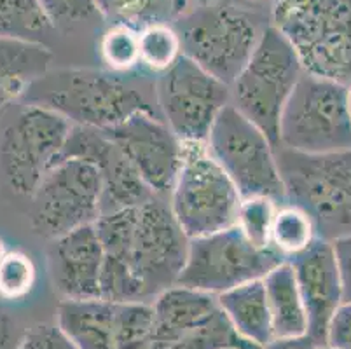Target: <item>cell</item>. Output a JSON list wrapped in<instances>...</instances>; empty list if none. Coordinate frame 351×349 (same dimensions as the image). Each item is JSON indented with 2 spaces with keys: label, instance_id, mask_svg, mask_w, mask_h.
<instances>
[{
  "label": "cell",
  "instance_id": "1",
  "mask_svg": "<svg viewBox=\"0 0 351 349\" xmlns=\"http://www.w3.org/2000/svg\"><path fill=\"white\" fill-rule=\"evenodd\" d=\"M95 229L104 248L101 300L145 302L177 285L189 238L158 197L100 217Z\"/></svg>",
  "mask_w": 351,
  "mask_h": 349
},
{
  "label": "cell",
  "instance_id": "2",
  "mask_svg": "<svg viewBox=\"0 0 351 349\" xmlns=\"http://www.w3.org/2000/svg\"><path fill=\"white\" fill-rule=\"evenodd\" d=\"M287 203L308 213L318 239L351 234V149L302 154L274 147Z\"/></svg>",
  "mask_w": 351,
  "mask_h": 349
},
{
  "label": "cell",
  "instance_id": "3",
  "mask_svg": "<svg viewBox=\"0 0 351 349\" xmlns=\"http://www.w3.org/2000/svg\"><path fill=\"white\" fill-rule=\"evenodd\" d=\"M21 104L39 105L65 117L73 126L108 130L142 110L145 96L114 73L89 69L47 72L28 89Z\"/></svg>",
  "mask_w": 351,
  "mask_h": 349
},
{
  "label": "cell",
  "instance_id": "4",
  "mask_svg": "<svg viewBox=\"0 0 351 349\" xmlns=\"http://www.w3.org/2000/svg\"><path fill=\"white\" fill-rule=\"evenodd\" d=\"M273 25L306 73L351 86V0H278Z\"/></svg>",
  "mask_w": 351,
  "mask_h": 349
},
{
  "label": "cell",
  "instance_id": "5",
  "mask_svg": "<svg viewBox=\"0 0 351 349\" xmlns=\"http://www.w3.org/2000/svg\"><path fill=\"white\" fill-rule=\"evenodd\" d=\"M72 126L56 112L21 104L0 126V185L12 196L32 200L62 161Z\"/></svg>",
  "mask_w": 351,
  "mask_h": 349
},
{
  "label": "cell",
  "instance_id": "6",
  "mask_svg": "<svg viewBox=\"0 0 351 349\" xmlns=\"http://www.w3.org/2000/svg\"><path fill=\"white\" fill-rule=\"evenodd\" d=\"M302 73L292 44L269 25L231 84L232 107L261 128L274 147H278L280 115Z\"/></svg>",
  "mask_w": 351,
  "mask_h": 349
},
{
  "label": "cell",
  "instance_id": "7",
  "mask_svg": "<svg viewBox=\"0 0 351 349\" xmlns=\"http://www.w3.org/2000/svg\"><path fill=\"white\" fill-rule=\"evenodd\" d=\"M170 194L171 215L189 239L236 226L241 196L210 156L206 142H182V163Z\"/></svg>",
  "mask_w": 351,
  "mask_h": 349
},
{
  "label": "cell",
  "instance_id": "8",
  "mask_svg": "<svg viewBox=\"0 0 351 349\" xmlns=\"http://www.w3.org/2000/svg\"><path fill=\"white\" fill-rule=\"evenodd\" d=\"M171 27L180 38L182 54L229 88L264 32L252 12L224 4L184 12Z\"/></svg>",
  "mask_w": 351,
  "mask_h": 349
},
{
  "label": "cell",
  "instance_id": "9",
  "mask_svg": "<svg viewBox=\"0 0 351 349\" xmlns=\"http://www.w3.org/2000/svg\"><path fill=\"white\" fill-rule=\"evenodd\" d=\"M278 145L302 154L351 149L348 86L302 73L280 115Z\"/></svg>",
  "mask_w": 351,
  "mask_h": 349
},
{
  "label": "cell",
  "instance_id": "10",
  "mask_svg": "<svg viewBox=\"0 0 351 349\" xmlns=\"http://www.w3.org/2000/svg\"><path fill=\"white\" fill-rule=\"evenodd\" d=\"M206 149L231 178L241 200L258 196L285 200L274 145L261 128L231 104L213 123Z\"/></svg>",
  "mask_w": 351,
  "mask_h": 349
},
{
  "label": "cell",
  "instance_id": "11",
  "mask_svg": "<svg viewBox=\"0 0 351 349\" xmlns=\"http://www.w3.org/2000/svg\"><path fill=\"white\" fill-rule=\"evenodd\" d=\"M285 258L273 248H257L238 226L189 239L177 285L219 296L248 281L263 280Z\"/></svg>",
  "mask_w": 351,
  "mask_h": 349
},
{
  "label": "cell",
  "instance_id": "12",
  "mask_svg": "<svg viewBox=\"0 0 351 349\" xmlns=\"http://www.w3.org/2000/svg\"><path fill=\"white\" fill-rule=\"evenodd\" d=\"M101 180L97 168L81 159H62L32 196V227L56 239L101 215Z\"/></svg>",
  "mask_w": 351,
  "mask_h": 349
},
{
  "label": "cell",
  "instance_id": "13",
  "mask_svg": "<svg viewBox=\"0 0 351 349\" xmlns=\"http://www.w3.org/2000/svg\"><path fill=\"white\" fill-rule=\"evenodd\" d=\"M56 325L77 349H152L154 342L149 302L63 299Z\"/></svg>",
  "mask_w": 351,
  "mask_h": 349
},
{
  "label": "cell",
  "instance_id": "14",
  "mask_svg": "<svg viewBox=\"0 0 351 349\" xmlns=\"http://www.w3.org/2000/svg\"><path fill=\"white\" fill-rule=\"evenodd\" d=\"M158 98L166 124L180 142H206L219 114L231 104V88L182 54L161 73Z\"/></svg>",
  "mask_w": 351,
  "mask_h": 349
},
{
  "label": "cell",
  "instance_id": "15",
  "mask_svg": "<svg viewBox=\"0 0 351 349\" xmlns=\"http://www.w3.org/2000/svg\"><path fill=\"white\" fill-rule=\"evenodd\" d=\"M62 159H81L97 168L101 180V215L135 208L158 197L123 150L101 130L72 126Z\"/></svg>",
  "mask_w": 351,
  "mask_h": 349
},
{
  "label": "cell",
  "instance_id": "16",
  "mask_svg": "<svg viewBox=\"0 0 351 349\" xmlns=\"http://www.w3.org/2000/svg\"><path fill=\"white\" fill-rule=\"evenodd\" d=\"M124 152L156 196L171 192L182 163V142L168 124L142 110L116 126L101 130Z\"/></svg>",
  "mask_w": 351,
  "mask_h": 349
},
{
  "label": "cell",
  "instance_id": "17",
  "mask_svg": "<svg viewBox=\"0 0 351 349\" xmlns=\"http://www.w3.org/2000/svg\"><path fill=\"white\" fill-rule=\"evenodd\" d=\"M293 269L308 318V335L320 346L327 344L332 316L343 304L339 273L330 241L315 239L304 252L287 258Z\"/></svg>",
  "mask_w": 351,
  "mask_h": 349
},
{
  "label": "cell",
  "instance_id": "18",
  "mask_svg": "<svg viewBox=\"0 0 351 349\" xmlns=\"http://www.w3.org/2000/svg\"><path fill=\"white\" fill-rule=\"evenodd\" d=\"M47 258L54 288L63 299H100L104 248L95 224L51 239Z\"/></svg>",
  "mask_w": 351,
  "mask_h": 349
},
{
  "label": "cell",
  "instance_id": "19",
  "mask_svg": "<svg viewBox=\"0 0 351 349\" xmlns=\"http://www.w3.org/2000/svg\"><path fill=\"white\" fill-rule=\"evenodd\" d=\"M53 58L44 43L0 37V112L23 101L28 89L49 72Z\"/></svg>",
  "mask_w": 351,
  "mask_h": 349
},
{
  "label": "cell",
  "instance_id": "20",
  "mask_svg": "<svg viewBox=\"0 0 351 349\" xmlns=\"http://www.w3.org/2000/svg\"><path fill=\"white\" fill-rule=\"evenodd\" d=\"M220 309L217 296L175 285L154 297V344L165 346L201 323L208 322Z\"/></svg>",
  "mask_w": 351,
  "mask_h": 349
},
{
  "label": "cell",
  "instance_id": "21",
  "mask_svg": "<svg viewBox=\"0 0 351 349\" xmlns=\"http://www.w3.org/2000/svg\"><path fill=\"white\" fill-rule=\"evenodd\" d=\"M217 302L234 330L248 342L264 348L273 339V325L263 280L248 281L219 293Z\"/></svg>",
  "mask_w": 351,
  "mask_h": 349
},
{
  "label": "cell",
  "instance_id": "22",
  "mask_svg": "<svg viewBox=\"0 0 351 349\" xmlns=\"http://www.w3.org/2000/svg\"><path fill=\"white\" fill-rule=\"evenodd\" d=\"M274 337H298L308 334V318L299 293L292 265L278 264L263 278Z\"/></svg>",
  "mask_w": 351,
  "mask_h": 349
},
{
  "label": "cell",
  "instance_id": "23",
  "mask_svg": "<svg viewBox=\"0 0 351 349\" xmlns=\"http://www.w3.org/2000/svg\"><path fill=\"white\" fill-rule=\"evenodd\" d=\"M98 14L112 25L143 30L154 25H173L187 8V0H93Z\"/></svg>",
  "mask_w": 351,
  "mask_h": 349
},
{
  "label": "cell",
  "instance_id": "24",
  "mask_svg": "<svg viewBox=\"0 0 351 349\" xmlns=\"http://www.w3.org/2000/svg\"><path fill=\"white\" fill-rule=\"evenodd\" d=\"M51 32L54 27L40 0H0V37L44 43Z\"/></svg>",
  "mask_w": 351,
  "mask_h": 349
},
{
  "label": "cell",
  "instance_id": "25",
  "mask_svg": "<svg viewBox=\"0 0 351 349\" xmlns=\"http://www.w3.org/2000/svg\"><path fill=\"white\" fill-rule=\"evenodd\" d=\"M152 349H263L243 339L228 320L222 309L215 313L208 322L184 332L180 337L165 346H156Z\"/></svg>",
  "mask_w": 351,
  "mask_h": 349
},
{
  "label": "cell",
  "instance_id": "26",
  "mask_svg": "<svg viewBox=\"0 0 351 349\" xmlns=\"http://www.w3.org/2000/svg\"><path fill=\"white\" fill-rule=\"evenodd\" d=\"M315 239V226L304 210L290 203L276 208L271 226L269 245L285 261L304 252Z\"/></svg>",
  "mask_w": 351,
  "mask_h": 349
},
{
  "label": "cell",
  "instance_id": "27",
  "mask_svg": "<svg viewBox=\"0 0 351 349\" xmlns=\"http://www.w3.org/2000/svg\"><path fill=\"white\" fill-rule=\"evenodd\" d=\"M140 65L165 73L182 56L180 38L171 25H154L140 30Z\"/></svg>",
  "mask_w": 351,
  "mask_h": 349
},
{
  "label": "cell",
  "instance_id": "28",
  "mask_svg": "<svg viewBox=\"0 0 351 349\" xmlns=\"http://www.w3.org/2000/svg\"><path fill=\"white\" fill-rule=\"evenodd\" d=\"M138 30L126 25H110L100 40V56L107 69L124 73L140 65Z\"/></svg>",
  "mask_w": 351,
  "mask_h": 349
},
{
  "label": "cell",
  "instance_id": "29",
  "mask_svg": "<svg viewBox=\"0 0 351 349\" xmlns=\"http://www.w3.org/2000/svg\"><path fill=\"white\" fill-rule=\"evenodd\" d=\"M37 280V269L28 254L21 250L8 252L0 262V300L18 302L32 293Z\"/></svg>",
  "mask_w": 351,
  "mask_h": 349
},
{
  "label": "cell",
  "instance_id": "30",
  "mask_svg": "<svg viewBox=\"0 0 351 349\" xmlns=\"http://www.w3.org/2000/svg\"><path fill=\"white\" fill-rule=\"evenodd\" d=\"M276 208V200L263 196L247 197L239 203L236 226L257 248H271V226Z\"/></svg>",
  "mask_w": 351,
  "mask_h": 349
},
{
  "label": "cell",
  "instance_id": "31",
  "mask_svg": "<svg viewBox=\"0 0 351 349\" xmlns=\"http://www.w3.org/2000/svg\"><path fill=\"white\" fill-rule=\"evenodd\" d=\"M47 18L51 19L54 30L81 23L84 19L98 14L93 0H40Z\"/></svg>",
  "mask_w": 351,
  "mask_h": 349
},
{
  "label": "cell",
  "instance_id": "32",
  "mask_svg": "<svg viewBox=\"0 0 351 349\" xmlns=\"http://www.w3.org/2000/svg\"><path fill=\"white\" fill-rule=\"evenodd\" d=\"M18 349H77L56 323H39L23 332Z\"/></svg>",
  "mask_w": 351,
  "mask_h": 349
},
{
  "label": "cell",
  "instance_id": "33",
  "mask_svg": "<svg viewBox=\"0 0 351 349\" xmlns=\"http://www.w3.org/2000/svg\"><path fill=\"white\" fill-rule=\"evenodd\" d=\"M334 349H351V302H343L328 323L327 344Z\"/></svg>",
  "mask_w": 351,
  "mask_h": 349
},
{
  "label": "cell",
  "instance_id": "34",
  "mask_svg": "<svg viewBox=\"0 0 351 349\" xmlns=\"http://www.w3.org/2000/svg\"><path fill=\"white\" fill-rule=\"evenodd\" d=\"M341 281L343 302H351V234L332 241Z\"/></svg>",
  "mask_w": 351,
  "mask_h": 349
},
{
  "label": "cell",
  "instance_id": "35",
  "mask_svg": "<svg viewBox=\"0 0 351 349\" xmlns=\"http://www.w3.org/2000/svg\"><path fill=\"white\" fill-rule=\"evenodd\" d=\"M21 337L23 332H18L11 316L0 307V349H18Z\"/></svg>",
  "mask_w": 351,
  "mask_h": 349
},
{
  "label": "cell",
  "instance_id": "36",
  "mask_svg": "<svg viewBox=\"0 0 351 349\" xmlns=\"http://www.w3.org/2000/svg\"><path fill=\"white\" fill-rule=\"evenodd\" d=\"M315 339L309 337L308 334L298 335V337H274L264 346L263 349H320Z\"/></svg>",
  "mask_w": 351,
  "mask_h": 349
},
{
  "label": "cell",
  "instance_id": "37",
  "mask_svg": "<svg viewBox=\"0 0 351 349\" xmlns=\"http://www.w3.org/2000/svg\"><path fill=\"white\" fill-rule=\"evenodd\" d=\"M5 254H8V248H5V243L2 241V239H0V262L4 261Z\"/></svg>",
  "mask_w": 351,
  "mask_h": 349
},
{
  "label": "cell",
  "instance_id": "38",
  "mask_svg": "<svg viewBox=\"0 0 351 349\" xmlns=\"http://www.w3.org/2000/svg\"><path fill=\"white\" fill-rule=\"evenodd\" d=\"M348 110H350V117H351V86L348 88Z\"/></svg>",
  "mask_w": 351,
  "mask_h": 349
},
{
  "label": "cell",
  "instance_id": "39",
  "mask_svg": "<svg viewBox=\"0 0 351 349\" xmlns=\"http://www.w3.org/2000/svg\"><path fill=\"white\" fill-rule=\"evenodd\" d=\"M320 349H334V348H330V346H322Z\"/></svg>",
  "mask_w": 351,
  "mask_h": 349
},
{
  "label": "cell",
  "instance_id": "40",
  "mask_svg": "<svg viewBox=\"0 0 351 349\" xmlns=\"http://www.w3.org/2000/svg\"><path fill=\"white\" fill-rule=\"evenodd\" d=\"M250 2H258V0H250Z\"/></svg>",
  "mask_w": 351,
  "mask_h": 349
}]
</instances>
